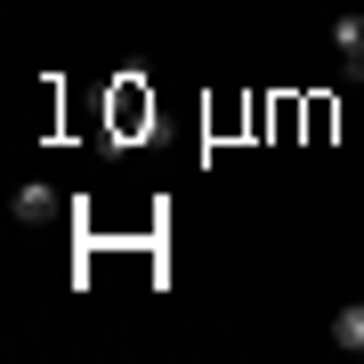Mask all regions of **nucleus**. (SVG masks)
Wrapping results in <instances>:
<instances>
[{
    "label": "nucleus",
    "mask_w": 364,
    "mask_h": 364,
    "mask_svg": "<svg viewBox=\"0 0 364 364\" xmlns=\"http://www.w3.org/2000/svg\"><path fill=\"white\" fill-rule=\"evenodd\" d=\"M332 340H340L348 356H364V308H340V316H332Z\"/></svg>",
    "instance_id": "obj_3"
},
{
    "label": "nucleus",
    "mask_w": 364,
    "mask_h": 364,
    "mask_svg": "<svg viewBox=\"0 0 364 364\" xmlns=\"http://www.w3.org/2000/svg\"><path fill=\"white\" fill-rule=\"evenodd\" d=\"M332 49L348 57V65L364 73V16H332Z\"/></svg>",
    "instance_id": "obj_2"
},
{
    "label": "nucleus",
    "mask_w": 364,
    "mask_h": 364,
    "mask_svg": "<svg viewBox=\"0 0 364 364\" xmlns=\"http://www.w3.org/2000/svg\"><path fill=\"white\" fill-rule=\"evenodd\" d=\"M57 219V186H16V227H49Z\"/></svg>",
    "instance_id": "obj_1"
}]
</instances>
